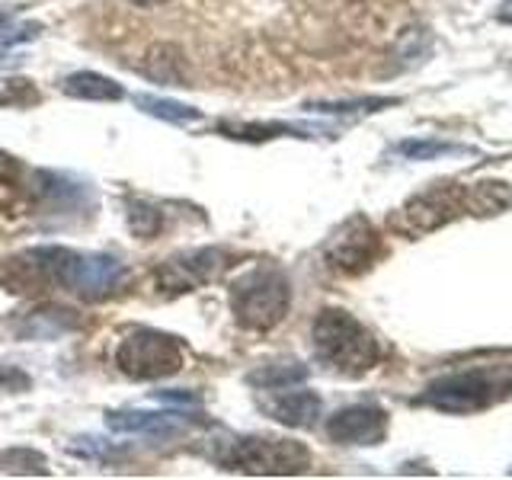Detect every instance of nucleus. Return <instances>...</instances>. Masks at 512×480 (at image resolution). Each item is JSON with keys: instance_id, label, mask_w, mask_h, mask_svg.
Returning a JSON list of instances; mask_svg holds the SVG:
<instances>
[{"instance_id": "6ab92c4d", "label": "nucleus", "mask_w": 512, "mask_h": 480, "mask_svg": "<svg viewBox=\"0 0 512 480\" xmlns=\"http://www.w3.org/2000/svg\"><path fill=\"white\" fill-rule=\"evenodd\" d=\"M304 378H308V368L295 365V362H288V365H266V368H256V372L247 375V381L253 384V388H260V391L292 388V384H298Z\"/></svg>"}, {"instance_id": "2eb2a0df", "label": "nucleus", "mask_w": 512, "mask_h": 480, "mask_svg": "<svg viewBox=\"0 0 512 480\" xmlns=\"http://www.w3.org/2000/svg\"><path fill=\"white\" fill-rule=\"evenodd\" d=\"M64 93L74 96V100H87V103H119L125 90L109 80L106 74H93V71H77L64 80Z\"/></svg>"}, {"instance_id": "a211bd4d", "label": "nucleus", "mask_w": 512, "mask_h": 480, "mask_svg": "<svg viewBox=\"0 0 512 480\" xmlns=\"http://www.w3.org/2000/svg\"><path fill=\"white\" fill-rule=\"evenodd\" d=\"M464 202H468V208L477 215H493V212H503L512 202V192L506 183H477L471 189H464Z\"/></svg>"}, {"instance_id": "39448f33", "label": "nucleus", "mask_w": 512, "mask_h": 480, "mask_svg": "<svg viewBox=\"0 0 512 480\" xmlns=\"http://www.w3.org/2000/svg\"><path fill=\"white\" fill-rule=\"evenodd\" d=\"M125 279V266L116 256L106 253H74L61 250L58 260V285L71 288L74 295L87 301H103L109 298Z\"/></svg>"}, {"instance_id": "f03ea898", "label": "nucleus", "mask_w": 512, "mask_h": 480, "mask_svg": "<svg viewBox=\"0 0 512 480\" xmlns=\"http://www.w3.org/2000/svg\"><path fill=\"white\" fill-rule=\"evenodd\" d=\"M288 304H292V285L276 266H256L231 285V314L247 330L279 327Z\"/></svg>"}, {"instance_id": "9d476101", "label": "nucleus", "mask_w": 512, "mask_h": 480, "mask_svg": "<svg viewBox=\"0 0 512 480\" xmlns=\"http://www.w3.org/2000/svg\"><path fill=\"white\" fill-rule=\"evenodd\" d=\"M388 432V413L368 404L343 407L327 420V436L340 445H378Z\"/></svg>"}, {"instance_id": "423d86ee", "label": "nucleus", "mask_w": 512, "mask_h": 480, "mask_svg": "<svg viewBox=\"0 0 512 480\" xmlns=\"http://www.w3.org/2000/svg\"><path fill=\"white\" fill-rule=\"evenodd\" d=\"M324 256L327 266L343 272V276H359V272L372 269L381 256V237L375 231V224L365 215L346 218L324 244Z\"/></svg>"}, {"instance_id": "4be33fe9", "label": "nucleus", "mask_w": 512, "mask_h": 480, "mask_svg": "<svg viewBox=\"0 0 512 480\" xmlns=\"http://www.w3.org/2000/svg\"><path fill=\"white\" fill-rule=\"evenodd\" d=\"M397 151H400V154H407L410 160H423V157L448 154V151H452V144H445V141H404Z\"/></svg>"}, {"instance_id": "b1692460", "label": "nucleus", "mask_w": 512, "mask_h": 480, "mask_svg": "<svg viewBox=\"0 0 512 480\" xmlns=\"http://www.w3.org/2000/svg\"><path fill=\"white\" fill-rule=\"evenodd\" d=\"M135 7H160V4H170V0H128Z\"/></svg>"}, {"instance_id": "dca6fc26", "label": "nucleus", "mask_w": 512, "mask_h": 480, "mask_svg": "<svg viewBox=\"0 0 512 480\" xmlns=\"http://www.w3.org/2000/svg\"><path fill=\"white\" fill-rule=\"evenodd\" d=\"M148 77L160 80V84H176V87H189L186 84V64L180 52L170 45H157L148 55Z\"/></svg>"}, {"instance_id": "7ed1b4c3", "label": "nucleus", "mask_w": 512, "mask_h": 480, "mask_svg": "<svg viewBox=\"0 0 512 480\" xmlns=\"http://www.w3.org/2000/svg\"><path fill=\"white\" fill-rule=\"evenodd\" d=\"M212 458L221 468L253 477H295L311 468V452L292 439H231Z\"/></svg>"}, {"instance_id": "aec40b11", "label": "nucleus", "mask_w": 512, "mask_h": 480, "mask_svg": "<svg viewBox=\"0 0 512 480\" xmlns=\"http://www.w3.org/2000/svg\"><path fill=\"white\" fill-rule=\"evenodd\" d=\"M0 468L10 474H45V455L32 452V448H10L0 455Z\"/></svg>"}, {"instance_id": "f257e3e1", "label": "nucleus", "mask_w": 512, "mask_h": 480, "mask_svg": "<svg viewBox=\"0 0 512 480\" xmlns=\"http://www.w3.org/2000/svg\"><path fill=\"white\" fill-rule=\"evenodd\" d=\"M311 340L314 356L343 378H362L381 362L375 333L340 308H324L317 314Z\"/></svg>"}, {"instance_id": "6e6552de", "label": "nucleus", "mask_w": 512, "mask_h": 480, "mask_svg": "<svg viewBox=\"0 0 512 480\" xmlns=\"http://www.w3.org/2000/svg\"><path fill=\"white\" fill-rule=\"evenodd\" d=\"M468 202H464V189L461 186H432L420 196H413L407 205H404V224L407 231H436L442 224L455 221Z\"/></svg>"}, {"instance_id": "f8f14e48", "label": "nucleus", "mask_w": 512, "mask_h": 480, "mask_svg": "<svg viewBox=\"0 0 512 480\" xmlns=\"http://www.w3.org/2000/svg\"><path fill=\"white\" fill-rule=\"evenodd\" d=\"M272 420L282 423V426H292V429H311L320 416V397L314 391H272V397H266L260 404Z\"/></svg>"}, {"instance_id": "f3484780", "label": "nucleus", "mask_w": 512, "mask_h": 480, "mask_svg": "<svg viewBox=\"0 0 512 480\" xmlns=\"http://www.w3.org/2000/svg\"><path fill=\"white\" fill-rule=\"evenodd\" d=\"M135 103L141 112H148L154 119H164V122H199L202 112L196 106H186V103H176V100H164V96H151V93H138Z\"/></svg>"}, {"instance_id": "9b49d317", "label": "nucleus", "mask_w": 512, "mask_h": 480, "mask_svg": "<svg viewBox=\"0 0 512 480\" xmlns=\"http://www.w3.org/2000/svg\"><path fill=\"white\" fill-rule=\"evenodd\" d=\"M423 400L448 413H474L490 404V381L480 375H448L429 384Z\"/></svg>"}, {"instance_id": "412c9836", "label": "nucleus", "mask_w": 512, "mask_h": 480, "mask_svg": "<svg viewBox=\"0 0 512 480\" xmlns=\"http://www.w3.org/2000/svg\"><path fill=\"white\" fill-rule=\"evenodd\" d=\"M128 228L135 237L148 240L160 231V212L144 202H128Z\"/></svg>"}, {"instance_id": "5701e85b", "label": "nucleus", "mask_w": 512, "mask_h": 480, "mask_svg": "<svg viewBox=\"0 0 512 480\" xmlns=\"http://www.w3.org/2000/svg\"><path fill=\"white\" fill-rule=\"evenodd\" d=\"M16 170H20V167H16V160L7 157V154H0V183H4V180H13Z\"/></svg>"}, {"instance_id": "1a4fd4ad", "label": "nucleus", "mask_w": 512, "mask_h": 480, "mask_svg": "<svg viewBox=\"0 0 512 480\" xmlns=\"http://www.w3.org/2000/svg\"><path fill=\"white\" fill-rule=\"evenodd\" d=\"M224 269V253L208 247V250H196V253H183L176 260H167L157 269V282L167 292H189L202 282H212L218 272Z\"/></svg>"}, {"instance_id": "4468645a", "label": "nucleus", "mask_w": 512, "mask_h": 480, "mask_svg": "<svg viewBox=\"0 0 512 480\" xmlns=\"http://www.w3.org/2000/svg\"><path fill=\"white\" fill-rule=\"evenodd\" d=\"M74 327H77L74 311L58 308V304H45V308L26 314V320L20 324V336H26V340H55V336L68 333Z\"/></svg>"}, {"instance_id": "ddd939ff", "label": "nucleus", "mask_w": 512, "mask_h": 480, "mask_svg": "<svg viewBox=\"0 0 512 480\" xmlns=\"http://www.w3.org/2000/svg\"><path fill=\"white\" fill-rule=\"evenodd\" d=\"M106 426L112 432H144V436H180L186 423L180 413H154V410H109Z\"/></svg>"}, {"instance_id": "20e7f679", "label": "nucleus", "mask_w": 512, "mask_h": 480, "mask_svg": "<svg viewBox=\"0 0 512 480\" xmlns=\"http://www.w3.org/2000/svg\"><path fill=\"white\" fill-rule=\"evenodd\" d=\"M116 365L135 381H160L183 368V349L160 330H135L119 343Z\"/></svg>"}, {"instance_id": "0eeeda50", "label": "nucleus", "mask_w": 512, "mask_h": 480, "mask_svg": "<svg viewBox=\"0 0 512 480\" xmlns=\"http://www.w3.org/2000/svg\"><path fill=\"white\" fill-rule=\"evenodd\" d=\"M64 247H36L10 256L0 266V285L13 295H39L48 285H58V260Z\"/></svg>"}]
</instances>
